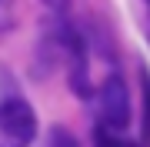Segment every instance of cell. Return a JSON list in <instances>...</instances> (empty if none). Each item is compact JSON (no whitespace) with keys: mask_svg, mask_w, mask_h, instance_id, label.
Returning <instances> with one entry per match:
<instances>
[{"mask_svg":"<svg viewBox=\"0 0 150 147\" xmlns=\"http://www.w3.org/2000/svg\"><path fill=\"white\" fill-rule=\"evenodd\" d=\"M97 127H107V131L120 134L130 124V94L120 74H107L97 90Z\"/></svg>","mask_w":150,"mask_h":147,"instance_id":"6da1fadb","label":"cell"},{"mask_svg":"<svg viewBox=\"0 0 150 147\" xmlns=\"http://www.w3.org/2000/svg\"><path fill=\"white\" fill-rule=\"evenodd\" d=\"M37 137V114L27 100H0V147H30Z\"/></svg>","mask_w":150,"mask_h":147,"instance_id":"7a4b0ae2","label":"cell"},{"mask_svg":"<svg viewBox=\"0 0 150 147\" xmlns=\"http://www.w3.org/2000/svg\"><path fill=\"white\" fill-rule=\"evenodd\" d=\"M140 94H144V117H140V141L150 147V74L140 70Z\"/></svg>","mask_w":150,"mask_h":147,"instance_id":"3957f363","label":"cell"},{"mask_svg":"<svg viewBox=\"0 0 150 147\" xmlns=\"http://www.w3.org/2000/svg\"><path fill=\"white\" fill-rule=\"evenodd\" d=\"M93 147H137L134 141H127V137L107 131V127H93Z\"/></svg>","mask_w":150,"mask_h":147,"instance_id":"277c9868","label":"cell"},{"mask_svg":"<svg viewBox=\"0 0 150 147\" xmlns=\"http://www.w3.org/2000/svg\"><path fill=\"white\" fill-rule=\"evenodd\" d=\"M47 147H80L74 141V134L70 131H64V127H54V131H50V144Z\"/></svg>","mask_w":150,"mask_h":147,"instance_id":"5b68a950","label":"cell"},{"mask_svg":"<svg viewBox=\"0 0 150 147\" xmlns=\"http://www.w3.org/2000/svg\"><path fill=\"white\" fill-rule=\"evenodd\" d=\"M10 27V0H0V33Z\"/></svg>","mask_w":150,"mask_h":147,"instance_id":"8992f818","label":"cell"},{"mask_svg":"<svg viewBox=\"0 0 150 147\" xmlns=\"http://www.w3.org/2000/svg\"><path fill=\"white\" fill-rule=\"evenodd\" d=\"M43 4H47L50 10H64V7H67V0H43Z\"/></svg>","mask_w":150,"mask_h":147,"instance_id":"52a82bcc","label":"cell"}]
</instances>
